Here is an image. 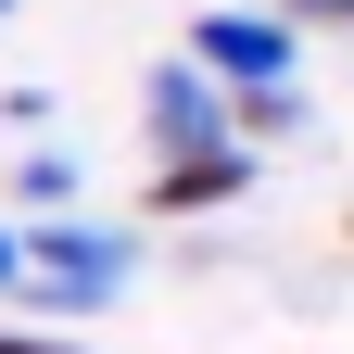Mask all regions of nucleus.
<instances>
[{"instance_id": "nucleus-1", "label": "nucleus", "mask_w": 354, "mask_h": 354, "mask_svg": "<svg viewBox=\"0 0 354 354\" xmlns=\"http://www.w3.org/2000/svg\"><path fill=\"white\" fill-rule=\"evenodd\" d=\"M13 266H26V304H114L127 291V266H140V241H114V228H88V215H38V228H13Z\"/></svg>"}, {"instance_id": "nucleus-2", "label": "nucleus", "mask_w": 354, "mask_h": 354, "mask_svg": "<svg viewBox=\"0 0 354 354\" xmlns=\"http://www.w3.org/2000/svg\"><path fill=\"white\" fill-rule=\"evenodd\" d=\"M291 51H304L291 13H190V51H177V64H203L215 88H279Z\"/></svg>"}, {"instance_id": "nucleus-3", "label": "nucleus", "mask_w": 354, "mask_h": 354, "mask_svg": "<svg viewBox=\"0 0 354 354\" xmlns=\"http://www.w3.org/2000/svg\"><path fill=\"white\" fill-rule=\"evenodd\" d=\"M140 114H152L165 152H215V140H228V88H215L203 64H152L140 76Z\"/></svg>"}, {"instance_id": "nucleus-4", "label": "nucleus", "mask_w": 354, "mask_h": 354, "mask_svg": "<svg viewBox=\"0 0 354 354\" xmlns=\"http://www.w3.org/2000/svg\"><path fill=\"white\" fill-rule=\"evenodd\" d=\"M241 190H253V152H241V140L165 152V165H152V215H215V203H241Z\"/></svg>"}, {"instance_id": "nucleus-5", "label": "nucleus", "mask_w": 354, "mask_h": 354, "mask_svg": "<svg viewBox=\"0 0 354 354\" xmlns=\"http://www.w3.org/2000/svg\"><path fill=\"white\" fill-rule=\"evenodd\" d=\"M279 127H304V88H228V140H279Z\"/></svg>"}, {"instance_id": "nucleus-6", "label": "nucleus", "mask_w": 354, "mask_h": 354, "mask_svg": "<svg viewBox=\"0 0 354 354\" xmlns=\"http://www.w3.org/2000/svg\"><path fill=\"white\" fill-rule=\"evenodd\" d=\"M0 354H88V342H51V329H0Z\"/></svg>"}, {"instance_id": "nucleus-7", "label": "nucleus", "mask_w": 354, "mask_h": 354, "mask_svg": "<svg viewBox=\"0 0 354 354\" xmlns=\"http://www.w3.org/2000/svg\"><path fill=\"white\" fill-rule=\"evenodd\" d=\"M279 13H317V26H354V0H279Z\"/></svg>"}, {"instance_id": "nucleus-8", "label": "nucleus", "mask_w": 354, "mask_h": 354, "mask_svg": "<svg viewBox=\"0 0 354 354\" xmlns=\"http://www.w3.org/2000/svg\"><path fill=\"white\" fill-rule=\"evenodd\" d=\"M13 279H26V266H13V228H0V291H13Z\"/></svg>"}, {"instance_id": "nucleus-9", "label": "nucleus", "mask_w": 354, "mask_h": 354, "mask_svg": "<svg viewBox=\"0 0 354 354\" xmlns=\"http://www.w3.org/2000/svg\"><path fill=\"white\" fill-rule=\"evenodd\" d=\"M0 13H13V0H0Z\"/></svg>"}]
</instances>
